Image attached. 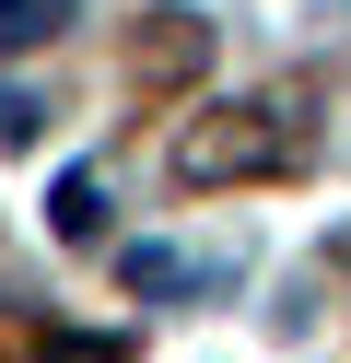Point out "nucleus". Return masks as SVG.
I'll return each instance as SVG.
<instances>
[{
    "instance_id": "obj_3",
    "label": "nucleus",
    "mask_w": 351,
    "mask_h": 363,
    "mask_svg": "<svg viewBox=\"0 0 351 363\" xmlns=\"http://www.w3.org/2000/svg\"><path fill=\"white\" fill-rule=\"evenodd\" d=\"M211 59V24L199 12H152V35H140V82H187Z\"/></svg>"
},
{
    "instance_id": "obj_2",
    "label": "nucleus",
    "mask_w": 351,
    "mask_h": 363,
    "mask_svg": "<svg viewBox=\"0 0 351 363\" xmlns=\"http://www.w3.org/2000/svg\"><path fill=\"white\" fill-rule=\"evenodd\" d=\"M117 281H129L140 305H187V293L234 281V258H176V246H129V258H117Z\"/></svg>"
},
{
    "instance_id": "obj_5",
    "label": "nucleus",
    "mask_w": 351,
    "mask_h": 363,
    "mask_svg": "<svg viewBox=\"0 0 351 363\" xmlns=\"http://www.w3.org/2000/svg\"><path fill=\"white\" fill-rule=\"evenodd\" d=\"M70 12H82V0H0V59H12V48H47Z\"/></svg>"
},
{
    "instance_id": "obj_6",
    "label": "nucleus",
    "mask_w": 351,
    "mask_h": 363,
    "mask_svg": "<svg viewBox=\"0 0 351 363\" xmlns=\"http://www.w3.org/2000/svg\"><path fill=\"white\" fill-rule=\"evenodd\" d=\"M35 118H47V106L23 94V82H0V141H35Z\"/></svg>"
},
{
    "instance_id": "obj_4",
    "label": "nucleus",
    "mask_w": 351,
    "mask_h": 363,
    "mask_svg": "<svg viewBox=\"0 0 351 363\" xmlns=\"http://www.w3.org/2000/svg\"><path fill=\"white\" fill-rule=\"evenodd\" d=\"M47 223H59L70 246H94V235H106V176H94V164H70L59 188H47Z\"/></svg>"
},
{
    "instance_id": "obj_1",
    "label": "nucleus",
    "mask_w": 351,
    "mask_h": 363,
    "mask_svg": "<svg viewBox=\"0 0 351 363\" xmlns=\"http://www.w3.org/2000/svg\"><path fill=\"white\" fill-rule=\"evenodd\" d=\"M304 164V94H246L176 129V176L187 188H234V176H293Z\"/></svg>"
}]
</instances>
